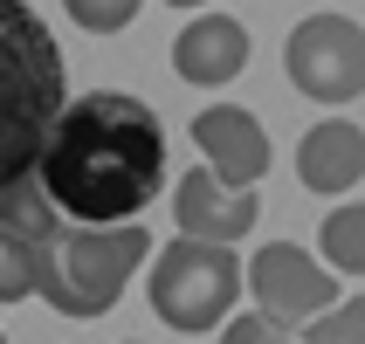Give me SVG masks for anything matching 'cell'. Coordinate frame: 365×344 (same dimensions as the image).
I'll return each mask as SVG.
<instances>
[{
    "label": "cell",
    "instance_id": "obj_16",
    "mask_svg": "<svg viewBox=\"0 0 365 344\" xmlns=\"http://www.w3.org/2000/svg\"><path fill=\"white\" fill-rule=\"evenodd\" d=\"M165 7H200V0H165Z\"/></svg>",
    "mask_w": 365,
    "mask_h": 344
},
{
    "label": "cell",
    "instance_id": "obj_1",
    "mask_svg": "<svg viewBox=\"0 0 365 344\" xmlns=\"http://www.w3.org/2000/svg\"><path fill=\"white\" fill-rule=\"evenodd\" d=\"M35 186L62 221H138L165 193V124L145 97L90 90L69 97L41 138Z\"/></svg>",
    "mask_w": 365,
    "mask_h": 344
},
{
    "label": "cell",
    "instance_id": "obj_5",
    "mask_svg": "<svg viewBox=\"0 0 365 344\" xmlns=\"http://www.w3.org/2000/svg\"><path fill=\"white\" fill-rule=\"evenodd\" d=\"M289 83L304 90L310 103H351L365 90V35L351 14H310L289 28L283 48Z\"/></svg>",
    "mask_w": 365,
    "mask_h": 344
},
{
    "label": "cell",
    "instance_id": "obj_9",
    "mask_svg": "<svg viewBox=\"0 0 365 344\" xmlns=\"http://www.w3.org/2000/svg\"><path fill=\"white\" fill-rule=\"evenodd\" d=\"M173 69H180V83H193V90L235 83L248 69V28L235 14H200L180 41H173Z\"/></svg>",
    "mask_w": 365,
    "mask_h": 344
},
{
    "label": "cell",
    "instance_id": "obj_10",
    "mask_svg": "<svg viewBox=\"0 0 365 344\" xmlns=\"http://www.w3.org/2000/svg\"><path fill=\"white\" fill-rule=\"evenodd\" d=\"M297 179L310 186V193H351V186L365 179V131L351 118H324L317 131H304V145H297Z\"/></svg>",
    "mask_w": 365,
    "mask_h": 344
},
{
    "label": "cell",
    "instance_id": "obj_6",
    "mask_svg": "<svg viewBox=\"0 0 365 344\" xmlns=\"http://www.w3.org/2000/svg\"><path fill=\"white\" fill-rule=\"evenodd\" d=\"M248 289H255V303H262L269 324H304L310 310H331L338 303V276H324V269L310 262L304 248L289 241H269L255 262H248Z\"/></svg>",
    "mask_w": 365,
    "mask_h": 344
},
{
    "label": "cell",
    "instance_id": "obj_12",
    "mask_svg": "<svg viewBox=\"0 0 365 344\" xmlns=\"http://www.w3.org/2000/svg\"><path fill=\"white\" fill-rule=\"evenodd\" d=\"M324 255L338 262V276H359L365 269V214L359 207H338L324 221Z\"/></svg>",
    "mask_w": 365,
    "mask_h": 344
},
{
    "label": "cell",
    "instance_id": "obj_14",
    "mask_svg": "<svg viewBox=\"0 0 365 344\" xmlns=\"http://www.w3.org/2000/svg\"><path fill=\"white\" fill-rule=\"evenodd\" d=\"M310 344H365V303L345 296V303H331V317L310 310Z\"/></svg>",
    "mask_w": 365,
    "mask_h": 344
},
{
    "label": "cell",
    "instance_id": "obj_4",
    "mask_svg": "<svg viewBox=\"0 0 365 344\" xmlns=\"http://www.w3.org/2000/svg\"><path fill=\"white\" fill-rule=\"evenodd\" d=\"M242 296V262H235V241H200V234H180V241L159 248L152 262V317H165L173 330H214Z\"/></svg>",
    "mask_w": 365,
    "mask_h": 344
},
{
    "label": "cell",
    "instance_id": "obj_2",
    "mask_svg": "<svg viewBox=\"0 0 365 344\" xmlns=\"http://www.w3.org/2000/svg\"><path fill=\"white\" fill-rule=\"evenodd\" d=\"M0 221L28 234V248H35V296L56 317H103L124 296V283L138 276V262L152 255V234L138 221H110V227L62 221L56 207L41 200L35 172L0 193Z\"/></svg>",
    "mask_w": 365,
    "mask_h": 344
},
{
    "label": "cell",
    "instance_id": "obj_7",
    "mask_svg": "<svg viewBox=\"0 0 365 344\" xmlns=\"http://www.w3.org/2000/svg\"><path fill=\"white\" fill-rule=\"evenodd\" d=\"M193 145L207 152V172L221 186H255L269 172V131L255 124V110L242 103H214L193 118Z\"/></svg>",
    "mask_w": 365,
    "mask_h": 344
},
{
    "label": "cell",
    "instance_id": "obj_8",
    "mask_svg": "<svg viewBox=\"0 0 365 344\" xmlns=\"http://www.w3.org/2000/svg\"><path fill=\"white\" fill-rule=\"evenodd\" d=\"M255 193L248 186H221L207 165H193V172H180V186H173V221H180V234H200V241H242L248 227H255Z\"/></svg>",
    "mask_w": 365,
    "mask_h": 344
},
{
    "label": "cell",
    "instance_id": "obj_15",
    "mask_svg": "<svg viewBox=\"0 0 365 344\" xmlns=\"http://www.w3.org/2000/svg\"><path fill=\"white\" fill-rule=\"evenodd\" d=\"M221 344H289V330L269 324V317H235V324L221 330Z\"/></svg>",
    "mask_w": 365,
    "mask_h": 344
},
{
    "label": "cell",
    "instance_id": "obj_11",
    "mask_svg": "<svg viewBox=\"0 0 365 344\" xmlns=\"http://www.w3.org/2000/svg\"><path fill=\"white\" fill-rule=\"evenodd\" d=\"M21 296H35V248L21 227L0 221V303H21Z\"/></svg>",
    "mask_w": 365,
    "mask_h": 344
},
{
    "label": "cell",
    "instance_id": "obj_3",
    "mask_svg": "<svg viewBox=\"0 0 365 344\" xmlns=\"http://www.w3.org/2000/svg\"><path fill=\"white\" fill-rule=\"evenodd\" d=\"M62 97H69L62 41L28 0H0V193L35 172Z\"/></svg>",
    "mask_w": 365,
    "mask_h": 344
},
{
    "label": "cell",
    "instance_id": "obj_13",
    "mask_svg": "<svg viewBox=\"0 0 365 344\" xmlns=\"http://www.w3.org/2000/svg\"><path fill=\"white\" fill-rule=\"evenodd\" d=\"M62 7H69V21H76L83 35H118V28L138 21L145 0H62Z\"/></svg>",
    "mask_w": 365,
    "mask_h": 344
}]
</instances>
